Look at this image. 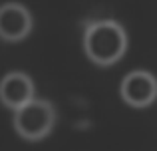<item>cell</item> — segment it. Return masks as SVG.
<instances>
[{
    "mask_svg": "<svg viewBox=\"0 0 157 151\" xmlns=\"http://www.w3.org/2000/svg\"><path fill=\"white\" fill-rule=\"evenodd\" d=\"M119 96L131 108H147L157 96V80L145 70H133L123 76Z\"/></svg>",
    "mask_w": 157,
    "mask_h": 151,
    "instance_id": "3957f363",
    "label": "cell"
},
{
    "mask_svg": "<svg viewBox=\"0 0 157 151\" xmlns=\"http://www.w3.org/2000/svg\"><path fill=\"white\" fill-rule=\"evenodd\" d=\"M86 56L98 66H109L123 56L127 38L123 28L113 20H98L90 24L82 38Z\"/></svg>",
    "mask_w": 157,
    "mask_h": 151,
    "instance_id": "6da1fadb",
    "label": "cell"
},
{
    "mask_svg": "<svg viewBox=\"0 0 157 151\" xmlns=\"http://www.w3.org/2000/svg\"><path fill=\"white\" fill-rule=\"evenodd\" d=\"M54 111L52 105L44 100H30L18 108L12 115V127L22 139L38 141L52 129Z\"/></svg>",
    "mask_w": 157,
    "mask_h": 151,
    "instance_id": "7a4b0ae2",
    "label": "cell"
},
{
    "mask_svg": "<svg viewBox=\"0 0 157 151\" xmlns=\"http://www.w3.org/2000/svg\"><path fill=\"white\" fill-rule=\"evenodd\" d=\"M32 18L18 2L0 4V38L6 42H18L30 32Z\"/></svg>",
    "mask_w": 157,
    "mask_h": 151,
    "instance_id": "277c9868",
    "label": "cell"
},
{
    "mask_svg": "<svg viewBox=\"0 0 157 151\" xmlns=\"http://www.w3.org/2000/svg\"><path fill=\"white\" fill-rule=\"evenodd\" d=\"M34 100L32 80L22 72H8L0 80V101L10 109H18L24 104Z\"/></svg>",
    "mask_w": 157,
    "mask_h": 151,
    "instance_id": "5b68a950",
    "label": "cell"
}]
</instances>
